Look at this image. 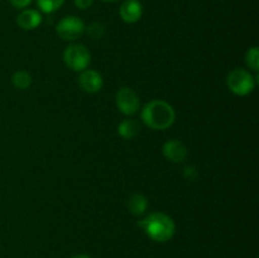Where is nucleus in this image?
<instances>
[{
	"label": "nucleus",
	"mask_w": 259,
	"mask_h": 258,
	"mask_svg": "<svg viewBox=\"0 0 259 258\" xmlns=\"http://www.w3.org/2000/svg\"><path fill=\"white\" fill-rule=\"evenodd\" d=\"M176 113L171 104L163 100H152L142 110V120L154 131H164L172 126Z\"/></svg>",
	"instance_id": "obj_1"
},
{
	"label": "nucleus",
	"mask_w": 259,
	"mask_h": 258,
	"mask_svg": "<svg viewBox=\"0 0 259 258\" xmlns=\"http://www.w3.org/2000/svg\"><path fill=\"white\" fill-rule=\"evenodd\" d=\"M138 225L152 240L159 243L169 240L176 232V224L174 219L161 211L152 212L143 220L138 222Z\"/></svg>",
	"instance_id": "obj_2"
},
{
	"label": "nucleus",
	"mask_w": 259,
	"mask_h": 258,
	"mask_svg": "<svg viewBox=\"0 0 259 258\" xmlns=\"http://www.w3.org/2000/svg\"><path fill=\"white\" fill-rule=\"evenodd\" d=\"M63 61L68 68L76 71V72H81L90 65V51L80 43H72L63 52Z\"/></svg>",
	"instance_id": "obj_3"
},
{
	"label": "nucleus",
	"mask_w": 259,
	"mask_h": 258,
	"mask_svg": "<svg viewBox=\"0 0 259 258\" xmlns=\"http://www.w3.org/2000/svg\"><path fill=\"white\" fill-rule=\"evenodd\" d=\"M227 85L233 94L245 96L255 88V80L252 73L243 68H235L228 75Z\"/></svg>",
	"instance_id": "obj_4"
},
{
	"label": "nucleus",
	"mask_w": 259,
	"mask_h": 258,
	"mask_svg": "<svg viewBox=\"0 0 259 258\" xmlns=\"http://www.w3.org/2000/svg\"><path fill=\"white\" fill-rule=\"evenodd\" d=\"M85 32V24L82 20L75 15L62 18L56 27V33L63 40H76Z\"/></svg>",
	"instance_id": "obj_5"
},
{
	"label": "nucleus",
	"mask_w": 259,
	"mask_h": 258,
	"mask_svg": "<svg viewBox=\"0 0 259 258\" xmlns=\"http://www.w3.org/2000/svg\"><path fill=\"white\" fill-rule=\"evenodd\" d=\"M115 103L119 110L124 114V115H134L137 111L139 110V96L133 89L124 88L119 89L115 96Z\"/></svg>",
	"instance_id": "obj_6"
},
{
	"label": "nucleus",
	"mask_w": 259,
	"mask_h": 258,
	"mask_svg": "<svg viewBox=\"0 0 259 258\" xmlns=\"http://www.w3.org/2000/svg\"><path fill=\"white\" fill-rule=\"evenodd\" d=\"M78 85L85 93L95 94L103 88V76L95 70H83L81 71V75L78 76Z\"/></svg>",
	"instance_id": "obj_7"
},
{
	"label": "nucleus",
	"mask_w": 259,
	"mask_h": 258,
	"mask_svg": "<svg viewBox=\"0 0 259 258\" xmlns=\"http://www.w3.org/2000/svg\"><path fill=\"white\" fill-rule=\"evenodd\" d=\"M162 152H163V156L174 163H180V162L185 161L187 156L186 146L177 139L166 142L162 147Z\"/></svg>",
	"instance_id": "obj_8"
},
{
	"label": "nucleus",
	"mask_w": 259,
	"mask_h": 258,
	"mask_svg": "<svg viewBox=\"0 0 259 258\" xmlns=\"http://www.w3.org/2000/svg\"><path fill=\"white\" fill-rule=\"evenodd\" d=\"M143 7L138 0H125L120 7V17L125 23L133 24L142 18Z\"/></svg>",
	"instance_id": "obj_9"
},
{
	"label": "nucleus",
	"mask_w": 259,
	"mask_h": 258,
	"mask_svg": "<svg viewBox=\"0 0 259 258\" xmlns=\"http://www.w3.org/2000/svg\"><path fill=\"white\" fill-rule=\"evenodd\" d=\"M42 23V15L34 9H25L17 17V24L24 30H32L38 28Z\"/></svg>",
	"instance_id": "obj_10"
},
{
	"label": "nucleus",
	"mask_w": 259,
	"mask_h": 258,
	"mask_svg": "<svg viewBox=\"0 0 259 258\" xmlns=\"http://www.w3.org/2000/svg\"><path fill=\"white\" fill-rule=\"evenodd\" d=\"M126 206H128L129 211L133 215H142L147 210L148 201H147V197L143 194L136 192L128 199Z\"/></svg>",
	"instance_id": "obj_11"
},
{
	"label": "nucleus",
	"mask_w": 259,
	"mask_h": 258,
	"mask_svg": "<svg viewBox=\"0 0 259 258\" xmlns=\"http://www.w3.org/2000/svg\"><path fill=\"white\" fill-rule=\"evenodd\" d=\"M141 132V125L137 120L134 119H125V120L121 121L118 126V133L120 134V137H123L124 139H133Z\"/></svg>",
	"instance_id": "obj_12"
},
{
	"label": "nucleus",
	"mask_w": 259,
	"mask_h": 258,
	"mask_svg": "<svg viewBox=\"0 0 259 258\" xmlns=\"http://www.w3.org/2000/svg\"><path fill=\"white\" fill-rule=\"evenodd\" d=\"M12 82L19 90H27L32 85L33 78L32 75L29 72H27V71H17L12 76Z\"/></svg>",
	"instance_id": "obj_13"
},
{
	"label": "nucleus",
	"mask_w": 259,
	"mask_h": 258,
	"mask_svg": "<svg viewBox=\"0 0 259 258\" xmlns=\"http://www.w3.org/2000/svg\"><path fill=\"white\" fill-rule=\"evenodd\" d=\"M65 0H37V5L43 13H50L56 12V10L60 9L63 5Z\"/></svg>",
	"instance_id": "obj_14"
},
{
	"label": "nucleus",
	"mask_w": 259,
	"mask_h": 258,
	"mask_svg": "<svg viewBox=\"0 0 259 258\" xmlns=\"http://www.w3.org/2000/svg\"><path fill=\"white\" fill-rule=\"evenodd\" d=\"M245 63L253 71L259 70V48L257 46L250 47L245 53Z\"/></svg>",
	"instance_id": "obj_15"
},
{
	"label": "nucleus",
	"mask_w": 259,
	"mask_h": 258,
	"mask_svg": "<svg viewBox=\"0 0 259 258\" xmlns=\"http://www.w3.org/2000/svg\"><path fill=\"white\" fill-rule=\"evenodd\" d=\"M85 32L88 33V35L93 39H100L104 34H105V27L104 24L99 22H94L91 24H89L88 27H85Z\"/></svg>",
	"instance_id": "obj_16"
},
{
	"label": "nucleus",
	"mask_w": 259,
	"mask_h": 258,
	"mask_svg": "<svg viewBox=\"0 0 259 258\" xmlns=\"http://www.w3.org/2000/svg\"><path fill=\"white\" fill-rule=\"evenodd\" d=\"M94 4V0H75V5L81 10L89 9Z\"/></svg>",
	"instance_id": "obj_17"
},
{
	"label": "nucleus",
	"mask_w": 259,
	"mask_h": 258,
	"mask_svg": "<svg viewBox=\"0 0 259 258\" xmlns=\"http://www.w3.org/2000/svg\"><path fill=\"white\" fill-rule=\"evenodd\" d=\"M9 2L10 4H12L14 8H17V9H23V8L28 7L32 0H9Z\"/></svg>",
	"instance_id": "obj_18"
},
{
	"label": "nucleus",
	"mask_w": 259,
	"mask_h": 258,
	"mask_svg": "<svg viewBox=\"0 0 259 258\" xmlns=\"http://www.w3.org/2000/svg\"><path fill=\"white\" fill-rule=\"evenodd\" d=\"M196 175L197 174H196V171H195L194 167H186V168H185V176H186L187 179L194 180Z\"/></svg>",
	"instance_id": "obj_19"
},
{
	"label": "nucleus",
	"mask_w": 259,
	"mask_h": 258,
	"mask_svg": "<svg viewBox=\"0 0 259 258\" xmlns=\"http://www.w3.org/2000/svg\"><path fill=\"white\" fill-rule=\"evenodd\" d=\"M71 258H91V257L88 254H76V255H72Z\"/></svg>",
	"instance_id": "obj_20"
},
{
	"label": "nucleus",
	"mask_w": 259,
	"mask_h": 258,
	"mask_svg": "<svg viewBox=\"0 0 259 258\" xmlns=\"http://www.w3.org/2000/svg\"><path fill=\"white\" fill-rule=\"evenodd\" d=\"M103 2H108V3H114V2H118V0H103Z\"/></svg>",
	"instance_id": "obj_21"
}]
</instances>
